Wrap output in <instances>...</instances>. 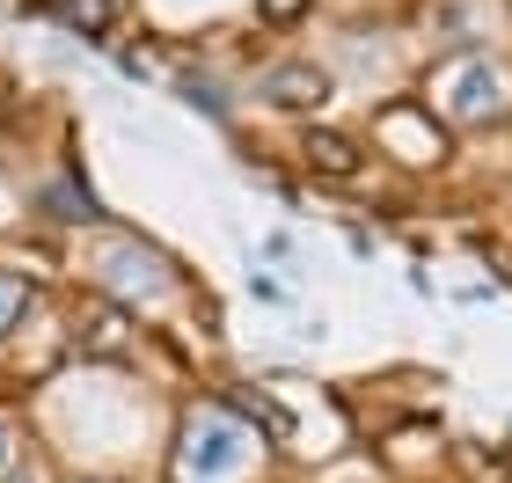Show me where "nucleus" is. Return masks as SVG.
Masks as SVG:
<instances>
[{
    "mask_svg": "<svg viewBox=\"0 0 512 483\" xmlns=\"http://www.w3.org/2000/svg\"><path fill=\"white\" fill-rule=\"evenodd\" d=\"M432 96H439V110L447 118H461V125H483V118H505V74L491 59H447L432 74Z\"/></svg>",
    "mask_w": 512,
    "mask_h": 483,
    "instance_id": "1",
    "label": "nucleus"
},
{
    "mask_svg": "<svg viewBox=\"0 0 512 483\" xmlns=\"http://www.w3.org/2000/svg\"><path fill=\"white\" fill-rule=\"evenodd\" d=\"M242 469V432L235 418L213 403V410H198L191 432H183V476L191 483H220V476H235Z\"/></svg>",
    "mask_w": 512,
    "mask_h": 483,
    "instance_id": "2",
    "label": "nucleus"
},
{
    "mask_svg": "<svg viewBox=\"0 0 512 483\" xmlns=\"http://www.w3.org/2000/svg\"><path fill=\"white\" fill-rule=\"evenodd\" d=\"M374 132H381V147L395 161H410V169H425V161L447 154V125L432 118V103H388L374 118Z\"/></svg>",
    "mask_w": 512,
    "mask_h": 483,
    "instance_id": "3",
    "label": "nucleus"
},
{
    "mask_svg": "<svg viewBox=\"0 0 512 483\" xmlns=\"http://www.w3.org/2000/svg\"><path fill=\"white\" fill-rule=\"evenodd\" d=\"M264 96H271L278 110H315L322 96H330V74H322V66H308V59L271 66V74H264Z\"/></svg>",
    "mask_w": 512,
    "mask_h": 483,
    "instance_id": "4",
    "label": "nucleus"
},
{
    "mask_svg": "<svg viewBox=\"0 0 512 483\" xmlns=\"http://www.w3.org/2000/svg\"><path fill=\"white\" fill-rule=\"evenodd\" d=\"M30 8H37V15H52V22H66V30H81V37H103L118 0H30Z\"/></svg>",
    "mask_w": 512,
    "mask_h": 483,
    "instance_id": "5",
    "label": "nucleus"
},
{
    "mask_svg": "<svg viewBox=\"0 0 512 483\" xmlns=\"http://www.w3.org/2000/svg\"><path fill=\"white\" fill-rule=\"evenodd\" d=\"M300 154H308V169H322V176H359V147L352 140H344V132H308V147H300Z\"/></svg>",
    "mask_w": 512,
    "mask_h": 483,
    "instance_id": "6",
    "label": "nucleus"
},
{
    "mask_svg": "<svg viewBox=\"0 0 512 483\" xmlns=\"http://www.w3.org/2000/svg\"><path fill=\"white\" fill-rule=\"evenodd\" d=\"M81 344H88V352H125V315L110 308V301H88V315H81Z\"/></svg>",
    "mask_w": 512,
    "mask_h": 483,
    "instance_id": "7",
    "label": "nucleus"
},
{
    "mask_svg": "<svg viewBox=\"0 0 512 483\" xmlns=\"http://www.w3.org/2000/svg\"><path fill=\"white\" fill-rule=\"evenodd\" d=\"M30 279H22V271H0V337H8L15 330V322H22V308H30Z\"/></svg>",
    "mask_w": 512,
    "mask_h": 483,
    "instance_id": "8",
    "label": "nucleus"
},
{
    "mask_svg": "<svg viewBox=\"0 0 512 483\" xmlns=\"http://www.w3.org/2000/svg\"><path fill=\"white\" fill-rule=\"evenodd\" d=\"M256 8H264V15H271V22H293V15H300V8H308V0H256Z\"/></svg>",
    "mask_w": 512,
    "mask_h": 483,
    "instance_id": "9",
    "label": "nucleus"
},
{
    "mask_svg": "<svg viewBox=\"0 0 512 483\" xmlns=\"http://www.w3.org/2000/svg\"><path fill=\"white\" fill-rule=\"evenodd\" d=\"M8 469H15V425L0 418V476H8Z\"/></svg>",
    "mask_w": 512,
    "mask_h": 483,
    "instance_id": "10",
    "label": "nucleus"
}]
</instances>
